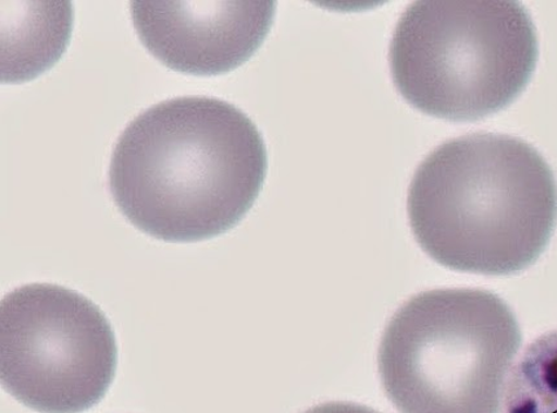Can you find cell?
<instances>
[{"label":"cell","instance_id":"obj_1","mask_svg":"<svg viewBox=\"0 0 557 413\" xmlns=\"http://www.w3.org/2000/svg\"><path fill=\"white\" fill-rule=\"evenodd\" d=\"M268 169L260 132L239 108L181 97L148 108L120 135L111 193L141 232L169 242L212 239L234 228Z\"/></svg>","mask_w":557,"mask_h":413},{"label":"cell","instance_id":"obj_2","mask_svg":"<svg viewBox=\"0 0 557 413\" xmlns=\"http://www.w3.org/2000/svg\"><path fill=\"white\" fill-rule=\"evenodd\" d=\"M413 235L441 266L505 276L545 252L557 218V186L539 151L509 135L475 133L446 142L413 175Z\"/></svg>","mask_w":557,"mask_h":413},{"label":"cell","instance_id":"obj_3","mask_svg":"<svg viewBox=\"0 0 557 413\" xmlns=\"http://www.w3.org/2000/svg\"><path fill=\"white\" fill-rule=\"evenodd\" d=\"M521 343L520 325L498 295L425 291L392 317L379 374L399 413H500Z\"/></svg>","mask_w":557,"mask_h":413},{"label":"cell","instance_id":"obj_4","mask_svg":"<svg viewBox=\"0 0 557 413\" xmlns=\"http://www.w3.org/2000/svg\"><path fill=\"white\" fill-rule=\"evenodd\" d=\"M539 56L532 19L516 2L412 3L391 44V70L418 110L453 121L497 112L524 89Z\"/></svg>","mask_w":557,"mask_h":413},{"label":"cell","instance_id":"obj_5","mask_svg":"<svg viewBox=\"0 0 557 413\" xmlns=\"http://www.w3.org/2000/svg\"><path fill=\"white\" fill-rule=\"evenodd\" d=\"M117 343L101 311L76 291L33 283L0 304V378L42 413H79L107 394Z\"/></svg>","mask_w":557,"mask_h":413},{"label":"cell","instance_id":"obj_6","mask_svg":"<svg viewBox=\"0 0 557 413\" xmlns=\"http://www.w3.org/2000/svg\"><path fill=\"white\" fill-rule=\"evenodd\" d=\"M141 44L174 71L213 76L246 63L267 38L274 2H133Z\"/></svg>","mask_w":557,"mask_h":413},{"label":"cell","instance_id":"obj_7","mask_svg":"<svg viewBox=\"0 0 557 413\" xmlns=\"http://www.w3.org/2000/svg\"><path fill=\"white\" fill-rule=\"evenodd\" d=\"M9 2L3 16L4 83H20L44 72L57 62L70 38V3Z\"/></svg>","mask_w":557,"mask_h":413},{"label":"cell","instance_id":"obj_8","mask_svg":"<svg viewBox=\"0 0 557 413\" xmlns=\"http://www.w3.org/2000/svg\"><path fill=\"white\" fill-rule=\"evenodd\" d=\"M500 413H557V331L530 343L513 365Z\"/></svg>","mask_w":557,"mask_h":413},{"label":"cell","instance_id":"obj_9","mask_svg":"<svg viewBox=\"0 0 557 413\" xmlns=\"http://www.w3.org/2000/svg\"><path fill=\"white\" fill-rule=\"evenodd\" d=\"M304 413H380L367 405L350 402H331L319 404Z\"/></svg>","mask_w":557,"mask_h":413}]
</instances>
